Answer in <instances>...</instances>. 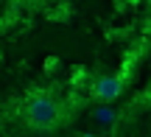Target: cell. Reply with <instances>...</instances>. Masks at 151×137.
<instances>
[{
	"mask_svg": "<svg viewBox=\"0 0 151 137\" xmlns=\"http://www.w3.org/2000/svg\"><path fill=\"white\" fill-rule=\"evenodd\" d=\"M25 121L37 129H50L56 121H59V104L50 98L48 93H34L31 98L25 101Z\"/></svg>",
	"mask_w": 151,
	"mask_h": 137,
	"instance_id": "obj_1",
	"label": "cell"
},
{
	"mask_svg": "<svg viewBox=\"0 0 151 137\" xmlns=\"http://www.w3.org/2000/svg\"><path fill=\"white\" fill-rule=\"evenodd\" d=\"M120 90H123V81H120L118 76H101L92 84V95H95L98 101H115L120 95Z\"/></svg>",
	"mask_w": 151,
	"mask_h": 137,
	"instance_id": "obj_2",
	"label": "cell"
},
{
	"mask_svg": "<svg viewBox=\"0 0 151 137\" xmlns=\"http://www.w3.org/2000/svg\"><path fill=\"white\" fill-rule=\"evenodd\" d=\"M95 118H98V121H112V112H109V109H98Z\"/></svg>",
	"mask_w": 151,
	"mask_h": 137,
	"instance_id": "obj_3",
	"label": "cell"
}]
</instances>
